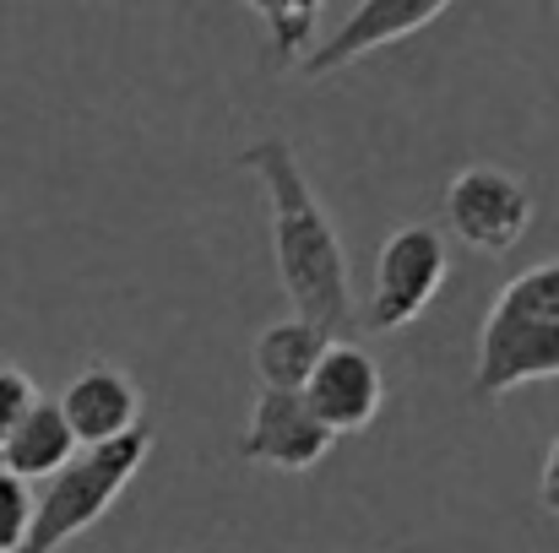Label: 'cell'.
<instances>
[{"mask_svg":"<svg viewBox=\"0 0 559 553\" xmlns=\"http://www.w3.org/2000/svg\"><path fill=\"white\" fill-rule=\"evenodd\" d=\"M239 169L272 201V261H277L283 293L294 299V315L321 326L332 342H348V332L359 326L348 250L337 239L332 212L305 180L294 147L283 136H261L239 153Z\"/></svg>","mask_w":559,"mask_h":553,"instance_id":"1","label":"cell"},{"mask_svg":"<svg viewBox=\"0 0 559 553\" xmlns=\"http://www.w3.org/2000/svg\"><path fill=\"white\" fill-rule=\"evenodd\" d=\"M559 380V261H544L511 277L478 332V359L467 390L478 401H500L522 385Z\"/></svg>","mask_w":559,"mask_h":553,"instance_id":"2","label":"cell"},{"mask_svg":"<svg viewBox=\"0 0 559 553\" xmlns=\"http://www.w3.org/2000/svg\"><path fill=\"white\" fill-rule=\"evenodd\" d=\"M153 456V429H131L126 440L115 445H93V450H76L38 494H33V532H27V549L22 553H60L66 543H76L82 532H93L115 500L136 483V472L147 467Z\"/></svg>","mask_w":559,"mask_h":553,"instance_id":"3","label":"cell"},{"mask_svg":"<svg viewBox=\"0 0 559 553\" xmlns=\"http://www.w3.org/2000/svg\"><path fill=\"white\" fill-rule=\"evenodd\" d=\"M445 272H451V250H445L440 228H424V223L391 228V239L374 250L370 304L359 310V326L365 332L413 326L435 304V293L445 288Z\"/></svg>","mask_w":559,"mask_h":553,"instance_id":"4","label":"cell"},{"mask_svg":"<svg viewBox=\"0 0 559 553\" xmlns=\"http://www.w3.org/2000/svg\"><path fill=\"white\" fill-rule=\"evenodd\" d=\"M445 228L478 255H511L533 228V190L522 175L495 164H467L445 184Z\"/></svg>","mask_w":559,"mask_h":553,"instance_id":"5","label":"cell"},{"mask_svg":"<svg viewBox=\"0 0 559 553\" xmlns=\"http://www.w3.org/2000/svg\"><path fill=\"white\" fill-rule=\"evenodd\" d=\"M445 11H451L445 0H365V5L348 11V22H343L321 49H310V60L299 65V76L326 82V76H337V71L370 60V55H380V49H391V44L424 33V27L440 22Z\"/></svg>","mask_w":559,"mask_h":553,"instance_id":"6","label":"cell"},{"mask_svg":"<svg viewBox=\"0 0 559 553\" xmlns=\"http://www.w3.org/2000/svg\"><path fill=\"white\" fill-rule=\"evenodd\" d=\"M332 445L337 440L321 429L305 390H255L245 445H239L245 461H261V467H277V472H310L316 461H326Z\"/></svg>","mask_w":559,"mask_h":553,"instance_id":"7","label":"cell"},{"mask_svg":"<svg viewBox=\"0 0 559 553\" xmlns=\"http://www.w3.org/2000/svg\"><path fill=\"white\" fill-rule=\"evenodd\" d=\"M305 401L310 412L321 418V429L332 440L343 434H365L380 407H385V380H380V364L359 342H332L326 359L316 364L310 385H305Z\"/></svg>","mask_w":559,"mask_h":553,"instance_id":"8","label":"cell"},{"mask_svg":"<svg viewBox=\"0 0 559 553\" xmlns=\"http://www.w3.org/2000/svg\"><path fill=\"white\" fill-rule=\"evenodd\" d=\"M55 407H60L76 450L115 445L131 429H142V390H136V380L126 369H115V364H93V369H82V374H71V385L60 390Z\"/></svg>","mask_w":559,"mask_h":553,"instance_id":"9","label":"cell"},{"mask_svg":"<svg viewBox=\"0 0 559 553\" xmlns=\"http://www.w3.org/2000/svg\"><path fill=\"white\" fill-rule=\"evenodd\" d=\"M326 348H332V337H326L321 326H310V321H299V315L272 321V326L255 337V348H250L255 374H261V390H305L316 364L326 359Z\"/></svg>","mask_w":559,"mask_h":553,"instance_id":"10","label":"cell"},{"mask_svg":"<svg viewBox=\"0 0 559 553\" xmlns=\"http://www.w3.org/2000/svg\"><path fill=\"white\" fill-rule=\"evenodd\" d=\"M71 456H76V440H71L60 407L38 396V407H33V412L16 423V434L5 440L0 472H11V478H22V483H49Z\"/></svg>","mask_w":559,"mask_h":553,"instance_id":"11","label":"cell"},{"mask_svg":"<svg viewBox=\"0 0 559 553\" xmlns=\"http://www.w3.org/2000/svg\"><path fill=\"white\" fill-rule=\"evenodd\" d=\"M266 38H272V55L277 65H305L310 60V44H316V22H321V5L316 0H266L255 5Z\"/></svg>","mask_w":559,"mask_h":553,"instance_id":"12","label":"cell"},{"mask_svg":"<svg viewBox=\"0 0 559 553\" xmlns=\"http://www.w3.org/2000/svg\"><path fill=\"white\" fill-rule=\"evenodd\" d=\"M27 532H33V489L0 472V553H22Z\"/></svg>","mask_w":559,"mask_h":553,"instance_id":"13","label":"cell"},{"mask_svg":"<svg viewBox=\"0 0 559 553\" xmlns=\"http://www.w3.org/2000/svg\"><path fill=\"white\" fill-rule=\"evenodd\" d=\"M33 407H38V385H33L22 369L0 364V450H5V440L16 434V423H22Z\"/></svg>","mask_w":559,"mask_h":553,"instance_id":"14","label":"cell"},{"mask_svg":"<svg viewBox=\"0 0 559 553\" xmlns=\"http://www.w3.org/2000/svg\"><path fill=\"white\" fill-rule=\"evenodd\" d=\"M538 494H544V510L559 516V440L549 445V456H544V478H538Z\"/></svg>","mask_w":559,"mask_h":553,"instance_id":"15","label":"cell"},{"mask_svg":"<svg viewBox=\"0 0 559 553\" xmlns=\"http://www.w3.org/2000/svg\"><path fill=\"white\" fill-rule=\"evenodd\" d=\"M555 11H559V5H555Z\"/></svg>","mask_w":559,"mask_h":553,"instance_id":"16","label":"cell"}]
</instances>
